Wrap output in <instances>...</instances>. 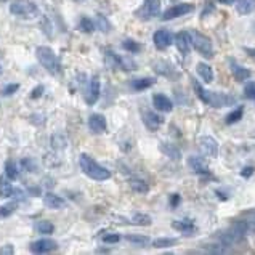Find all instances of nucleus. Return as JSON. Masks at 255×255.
Here are the masks:
<instances>
[{
    "instance_id": "44",
    "label": "nucleus",
    "mask_w": 255,
    "mask_h": 255,
    "mask_svg": "<svg viewBox=\"0 0 255 255\" xmlns=\"http://www.w3.org/2000/svg\"><path fill=\"white\" fill-rule=\"evenodd\" d=\"M180 201H181L180 194H172V196H170V206H172V207H177L178 204H180Z\"/></svg>"
},
{
    "instance_id": "39",
    "label": "nucleus",
    "mask_w": 255,
    "mask_h": 255,
    "mask_svg": "<svg viewBox=\"0 0 255 255\" xmlns=\"http://www.w3.org/2000/svg\"><path fill=\"white\" fill-rule=\"evenodd\" d=\"M244 95H246V98L255 100V82H249L244 87Z\"/></svg>"
},
{
    "instance_id": "29",
    "label": "nucleus",
    "mask_w": 255,
    "mask_h": 255,
    "mask_svg": "<svg viewBox=\"0 0 255 255\" xmlns=\"http://www.w3.org/2000/svg\"><path fill=\"white\" fill-rule=\"evenodd\" d=\"M175 244H177L175 238H157L152 241V247H156V249H167V247H172Z\"/></svg>"
},
{
    "instance_id": "6",
    "label": "nucleus",
    "mask_w": 255,
    "mask_h": 255,
    "mask_svg": "<svg viewBox=\"0 0 255 255\" xmlns=\"http://www.w3.org/2000/svg\"><path fill=\"white\" fill-rule=\"evenodd\" d=\"M141 121L149 132H157L159 127L164 124V118H161L154 111H151V109H141Z\"/></svg>"
},
{
    "instance_id": "42",
    "label": "nucleus",
    "mask_w": 255,
    "mask_h": 255,
    "mask_svg": "<svg viewBox=\"0 0 255 255\" xmlns=\"http://www.w3.org/2000/svg\"><path fill=\"white\" fill-rule=\"evenodd\" d=\"M18 89H19L18 84H10V85H6L5 89L2 90V95H3V97H6V95H13Z\"/></svg>"
},
{
    "instance_id": "38",
    "label": "nucleus",
    "mask_w": 255,
    "mask_h": 255,
    "mask_svg": "<svg viewBox=\"0 0 255 255\" xmlns=\"http://www.w3.org/2000/svg\"><path fill=\"white\" fill-rule=\"evenodd\" d=\"M52 141H53L55 149H63L64 146H66V138H64L63 135H55L52 138Z\"/></svg>"
},
{
    "instance_id": "2",
    "label": "nucleus",
    "mask_w": 255,
    "mask_h": 255,
    "mask_svg": "<svg viewBox=\"0 0 255 255\" xmlns=\"http://www.w3.org/2000/svg\"><path fill=\"white\" fill-rule=\"evenodd\" d=\"M79 164H81V169L87 177L95 181H105L108 178H111V172H109L106 167L98 164L92 156L85 154V152L79 157Z\"/></svg>"
},
{
    "instance_id": "24",
    "label": "nucleus",
    "mask_w": 255,
    "mask_h": 255,
    "mask_svg": "<svg viewBox=\"0 0 255 255\" xmlns=\"http://www.w3.org/2000/svg\"><path fill=\"white\" fill-rule=\"evenodd\" d=\"M154 69H156L157 74L165 76V77H170V79L177 76V72H175L173 66H172V64L167 63V61H157V63H156V66H154Z\"/></svg>"
},
{
    "instance_id": "17",
    "label": "nucleus",
    "mask_w": 255,
    "mask_h": 255,
    "mask_svg": "<svg viewBox=\"0 0 255 255\" xmlns=\"http://www.w3.org/2000/svg\"><path fill=\"white\" fill-rule=\"evenodd\" d=\"M230 69H231L233 77H235L238 82H246V81H249V79H251V71L247 68H244V66H241V64H238L236 61L230 63Z\"/></svg>"
},
{
    "instance_id": "43",
    "label": "nucleus",
    "mask_w": 255,
    "mask_h": 255,
    "mask_svg": "<svg viewBox=\"0 0 255 255\" xmlns=\"http://www.w3.org/2000/svg\"><path fill=\"white\" fill-rule=\"evenodd\" d=\"M13 252H14V249L11 244H5L0 247V255H11Z\"/></svg>"
},
{
    "instance_id": "25",
    "label": "nucleus",
    "mask_w": 255,
    "mask_h": 255,
    "mask_svg": "<svg viewBox=\"0 0 255 255\" xmlns=\"http://www.w3.org/2000/svg\"><path fill=\"white\" fill-rule=\"evenodd\" d=\"M128 185H130V188H132L133 191L138 193V194H146V193L149 191L148 181H144V180H141V178H132V180L128 181Z\"/></svg>"
},
{
    "instance_id": "1",
    "label": "nucleus",
    "mask_w": 255,
    "mask_h": 255,
    "mask_svg": "<svg viewBox=\"0 0 255 255\" xmlns=\"http://www.w3.org/2000/svg\"><path fill=\"white\" fill-rule=\"evenodd\" d=\"M193 87L196 90V95H198V98L202 101V103H206L212 108H223V106H230V105L236 103V98H233L230 95H225V93L206 90L199 82H196V81H193Z\"/></svg>"
},
{
    "instance_id": "13",
    "label": "nucleus",
    "mask_w": 255,
    "mask_h": 255,
    "mask_svg": "<svg viewBox=\"0 0 255 255\" xmlns=\"http://www.w3.org/2000/svg\"><path fill=\"white\" fill-rule=\"evenodd\" d=\"M175 45H177L178 52L181 55H188L191 52V37H189V32L180 31L177 35H175Z\"/></svg>"
},
{
    "instance_id": "18",
    "label": "nucleus",
    "mask_w": 255,
    "mask_h": 255,
    "mask_svg": "<svg viewBox=\"0 0 255 255\" xmlns=\"http://www.w3.org/2000/svg\"><path fill=\"white\" fill-rule=\"evenodd\" d=\"M189 167L193 169V172H196L198 175H209V165L206 162V159L201 156H193L188 159Z\"/></svg>"
},
{
    "instance_id": "10",
    "label": "nucleus",
    "mask_w": 255,
    "mask_h": 255,
    "mask_svg": "<svg viewBox=\"0 0 255 255\" xmlns=\"http://www.w3.org/2000/svg\"><path fill=\"white\" fill-rule=\"evenodd\" d=\"M143 8L138 11V16L144 14V19L154 18L161 13V0H143Z\"/></svg>"
},
{
    "instance_id": "14",
    "label": "nucleus",
    "mask_w": 255,
    "mask_h": 255,
    "mask_svg": "<svg viewBox=\"0 0 255 255\" xmlns=\"http://www.w3.org/2000/svg\"><path fill=\"white\" fill-rule=\"evenodd\" d=\"M100 98V77L98 76H95L92 77V81H90V85H89V92L85 93V101H87V105H95L98 101Z\"/></svg>"
},
{
    "instance_id": "8",
    "label": "nucleus",
    "mask_w": 255,
    "mask_h": 255,
    "mask_svg": "<svg viewBox=\"0 0 255 255\" xmlns=\"http://www.w3.org/2000/svg\"><path fill=\"white\" fill-rule=\"evenodd\" d=\"M106 63L109 64V68L113 66V68H119V69H126V71L135 69V63L133 61H130L128 58L116 55L114 52H108L106 53Z\"/></svg>"
},
{
    "instance_id": "49",
    "label": "nucleus",
    "mask_w": 255,
    "mask_h": 255,
    "mask_svg": "<svg viewBox=\"0 0 255 255\" xmlns=\"http://www.w3.org/2000/svg\"><path fill=\"white\" fill-rule=\"evenodd\" d=\"M0 74H2V66H0Z\"/></svg>"
},
{
    "instance_id": "20",
    "label": "nucleus",
    "mask_w": 255,
    "mask_h": 255,
    "mask_svg": "<svg viewBox=\"0 0 255 255\" xmlns=\"http://www.w3.org/2000/svg\"><path fill=\"white\" fill-rule=\"evenodd\" d=\"M43 204L50 209H63L64 206H66L64 199H61L60 196H56L53 193H47L45 196H43Z\"/></svg>"
},
{
    "instance_id": "23",
    "label": "nucleus",
    "mask_w": 255,
    "mask_h": 255,
    "mask_svg": "<svg viewBox=\"0 0 255 255\" xmlns=\"http://www.w3.org/2000/svg\"><path fill=\"white\" fill-rule=\"evenodd\" d=\"M156 84V79L152 77H141V79H135V81L130 82V87L136 92H141V90H146L149 87H152Z\"/></svg>"
},
{
    "instance_id": "4",
    "label": "nucleus",
    "mask_w": 255,
    "mask_h": 255,
    "mask_svg": "<svg viewBox=\"0 0 255 255\" xmlns=\"http://www.w3.org/2000/svg\"><path fill=\"white\" fill-rule=\"evenodd\" d=\"M189 37H191V47L199 55L206 56V58H212L214 56L212 40H210L206 34H202L199 31H191V32H189Z\"/></svg>"
},
{
    "instance_id": "36",
    "label": "nucleus",
    "mask_w": 255,
    "mask_h": 255,
    "mask_svg": "<svg viewBox=\"0 0 255 255\" xmlns=\"http://www.w3.org/2000/svg\"><path fill=\"white\" fill-rule=\"evenodd\" d=\"M16 202H10V204H5V206H0V218H6L10 217L14 210H16Z\"/></svg>"
},
{
    "instance_id": "30",
    "label": "nucleus",
    "mask_w": 255,
    "mask_h": 255,
    "mask_svg": "<svg viewBox=\"0 0 255 255\" xmlns=\"http://www.w3.org/2000/svg\"><path fill=\"white\" fill-rule=\"evenodd\" d=\"M243 116H244V108H243V106H239L238 109H235V111L230 113V114L227 116V119H225V122H227L228 126H231V124H236V122L241 121Z\"/></svg>"
},
{
    "instance_id": "3",
    "label": "nucleus",
    "mask_w": 255,
    "mask_h": 255,
    "mask_svg": "<svg viewBox=\"0 0 255 255\" xmlns=\"http://www.w3.org/2000/svg\"><path fill=\"white\" fill-rule=\"evenodd\" d=\"M35 56H37L39 63L42 64L43 69H47L52 76H58L61 72V64L58 60L56 53L50 47L40 45L35 48Z\"/></svg>"
},
{
    "instance_id": "11",
    "label": "nucleus",
    "mask_w": 255,
    "mask_h": 255,
    "mask_svg": "<svg viewBox=\"0 0 255 255\" xmlns=\"http://www.w3.org/2000/svg\"><path fill=\"white\" fill-rule=\"evenodd\" d=\"M58 249V243L53 239H39L31 244V252L34 254H50Z\"/></svg>"
},
{
    "instance_id": "40",
    "label": "nucleus",
    "mask_w": 255,
    "mask_h": 255,
    "mask_svg": "<svg viewBox=\"0 0 255 255\" xmlns=\"http://www.w3.org/2000/svg\"><path fill=\"white\" fill-rule=\"evenodd\" d=\"M21 167H24L27 172H34L37 169V164H35L32 159H23V161H21Z\"/></svg>"
},
{
    "instance_id": "35",
    "label": "nucleus",
    "mask_w": 255,
    "mask_h": 255,
    "mask_svg": "<svg viewBox=\"0 0 255 255\" xmlns=\"http://www.w3.org/2000/svg\"><path fill=\"white\" fill-rule=\"evenodd\" d=\"M79 27H81V31L82 32H87V34H90L95 31V26L93 24V21L90 18H81V21H79Z\"/></svg>"
},
{
    "instance_id": "7",
    "label": "nucleus",
    "mask_w": 255,
    "mask_h": 255,
    "mask_svg": "<svg viewBox=\"0 0 255 255\" xmlns=\"http://www.w3.org/2000/svg\"><path fill=\"white\" fill-rule=\"evenodd\" d=\"M194 10V5L193 3H177L170 6V8H167L162 14V19L164 21H170V19H175V18H180V16H185V14L191 13Z\"/></svg>"
},
{
    "instance_id": "19",
    "label": "nucleus",
    "mask_w": 255,
    "mask_h": 255,
    "mask_svg": "<svg viewBox=\"0 0 255 255\" xmlns=\"http://www.w3.org/2000/svg\"><path fill=\"white\" fill-rule=\"evenodd\" d=\"M159 149H161V152L164 156H167L169 159H173V161H180V159H181V151L175 146L173 143L164 141V143L159 144Z\"/></svg>"
},
{
    "instance_id": "28",
    "label": "nucleus",
    "mask_w": 255,
    "mask_h": 255,
    "mask_svg": "<svg viewBox=\"0 0 255 255\" xmlns=\"http://www.w3.org/2000/svg\"><path fill=\"white\" fill-rule=\"evenodd\" d=\"M35 230H37V233H40V235H52L55 231V227H53V223L48 220H39L35 223Z\"/></svg>"
},
{
    "instance_id": "9",
    "label": "nucleus",
    "mask_w": 255,
    "mask_h": 255,
    "mask_svg": "<svg viewBox=\"0 0 255 255\" xmlns=\"http://www.w3.org/2000/svg\"><path fill=\"white\" fill-rule=\"evenodd\" d=\"M199 148L202 151V154H206L209 157H217V154H218V143L215 138L209 136V135L199 138Z\"/></svg>"
},
{
    "instance_id": "47",
    "label": "nucleus",
    "mask_w": 255,
    "mask_h": 255,
    "mask_svg": "<svg viewBox=\"0 0 255 255\" xmlns=\"http://www.w3.org/2000/svg\"><path fill=\"white\" fill-rule=\"evenodd\" d=\"M246 53L249 55L252 60H255V48H252V47H246Z\"/></svg>"
},
{
    "instance_id": "5",
    "label": "nucleus",
    "mask_w": 255,
    "mask_h": 255,
    "mask_svg": "<svg viewBox=\"0 0 255 255\" xmlns=\"http://www.w3.org/2000/svg\"><path fill=\"white\" fill-rule=\"evenodd\" d=\"M10 11L14 16L24 18V19H34L35 16H39V8L34 2L29 0H14L10 5Z\"/></svg>"
},
{
    "instance_id": "15",
    "label": "nucleus",
    "mask_w": 255,
    "mask_h": 255,
    "mask_svg": "<svg viewBox=\"0 0 255 255\" xmlns=\"http://www.w3.org/2000/svg\"><path fill=\"white\" fill-rule=\"evenodd\" d=\"M89 127L93 133H105L106 132V118L103 114H92L89 118Z\"/></svg>"
},
{
    "instance_id": "45",
    "label": "nucleus",
    "mask_w": 255,
    "mask_h": 255,
    "mask_svg": "<svg viewBox=\"0 0 255 255\" xmlns=\"http://www.w3.org/2000/svg\"><path fill=\"white\" fill-rule=\"evenodd\" d=\"M42 92H43V85L35 87V89L32 90V93H31V98H39L40 95H42Z\"/></svg>"
},
{
    "instance_id": "12",
    "label": "nucleus",
    "mask_w": 255,
    "mask_h": 255,
    "mask_svg": "<svg viewBox=\"0 0 255 255\" xmlns=\"http://www.w3.org/2000/svg\"><path fill=\"white\" fill-rule=\"evenodd\" d=\"M152 42H154V45L157 50H165L167 47L172 45V35L169 31H165V29H159V31L154 32V35H152Z\"/></svg>"
},
{
    "instance_id": "37",
    "label": "nucleus",
    "mask_w": 255,
    "mask_h": 255,
    "mask_svg": "<svg viewBox=\"0 0 255 255\" xmlns=\"http://www.w3.org/2000/svg\"><path fill=\"white\" fill-rule=\"evenodd\" d=\"M122 47H124V50H127V52H130V53H136V52H140L141 50V45L140 43H136L135 40H124L122 42Z\"/></svg>"
},
{
    "instance_id": "21",
    "label": "nucleus",
    "mask_w": 255,
    "mask_h": 255,
    "mask_svg": "<svg viewBox=\"0 0 255 255\" xmlns=\"http://www.w3.org/2000/svg\"><path fill=\"white\" fill-rule=\"evenodd\" d=\"M196 71H198L199 77L206 84L214 82V71H212V68H210L207 63H198V66H196Z\"/></svg>"
},
{
    "instance_id": "46",
    "label": "nucleus",
    "mask_w": 255,
    "mask_h": 255,
    "mask_svg": "<svg viewBox=\"0 0 255 255\" xmlns=\"http://www.w3.org/2000/svg\"><path fill=\"white\" fill-rule=\"evenodd\" d=\"M252 173H254V167H246V169L241 172V175H243V177H246V178H247V177H251Z\"/></svg>"
},
{
    "instance_id": "41",
    "label": "nucleus",
    "mask_w": 255,
    "mask_h": 255,
    "mask_svg": "<svg viewBox=\"0 0 255 255\" xmlns=\"http://www.w3.org/2000/svg\"><path fill=\"white\" fill-rule=\"evenodd\" d=\"M101 239H103L105 244H116L121 241V236L119 235H105Z\"/></svg>"
},
{
    "instance_id": "22",
    "label": "nucleus",
    "mask_w": 255,
    "mask_h": 255,
    "mask_svg": "<svg viewBox=\"0 0 255 255\" xmlns=\"http://www.w3.org/2000/svg\"><path fill=\"white\" fill-rule=\"evenodd\" d=\"M13 186H11V181L6 175H0V198H11L13 196Z\"/></svg>"
},
{
    "instance_id": "32",
    "label": "nucleus",
    "mask_w": 255,
    "mask_h": 255,
    "mask_svg": "<svg viewBox=\"0 0 255 255\" xmlns=\"http://www.w3.org/2000/svg\"><path fill=\"white\" fill-rule=\"evenodd\" d=\"M97 27L100 29L101 32H109V31H111V23H109L105 14H101V13L97 14Z\"/></svg>"
},
{
    "instance_id": "16",
    "label": "nucleus",
    "mask_w": 255,
    "mask_h": 255,
    "mask_svg": "<svg viewBox=\"0 0 255 255\" xmlns=\"http://www.w3.org/2000/svg\"><path fill=\"white\" fill-rule=\"evenodd\" d=\"M152 105L157 109V111L161 113H170L173 109V103L170 98H167L165 95L162 93H156L154 97H152Z\"/></svg>"
},
{
    "instance_id": "27",
    "label": "nucleus",
    "mask_w": 255,
    "mask_h": 255,
    "mask_svg": "<svg viewBox=\"0 0 255 255\" xmlns=\"http://www.w3.org/2000/svg\"><path fill=\"white\" fill-rule=\"evenodd\" d=\"M172 228L173 230H178L185 235H191V233L196 230L194 228V223L191 220H180V222H173L172 223Z\"/></svg>"
},
{
    "instance_id": "31",
    "label": "nucleus",
    "mask_w": 255,
    "mask_h": 255,
    "mask_svg": "<svg viewBox=\"0 0 255 255\" xmlns=\"http://www.w3.org/2000/svg\"><path fill=\"white\" fill-rule=\"evenodd\" d=\"M5 175L8 177L10 180H16L18 178V175H19V169H18V165L14 164L13 161H8L5 164Z\"/></svg>"
},
{
    "instance_id": "34",
    "label": "nucleus",
    "mask_w": 255,
    "mask_h": 255,
    "mask_svg": "<svg viewBox=\"0 0 255 255\" xmlns=\"http://www.w3.org/2000/svg\"><path fill=\"white\" fill-rule=\"evenodd\" d=\"M126 239L128 243H132L135 246H140V247H144V246H148L149 244V238L146 236H138V235H128L126 236Z\"/></svg>"
},
{
    "instance_id": "33",
    "label": "nucleus",
    "mask_w": 255,
    "mask_h": 255,
    "mask_svg": "<svg viewBox=\"0 0 255 255\" xmlns=\"http://www.w3.org/2000/svg\"><path fill=\"white\" fill-rule=\"evenodd\" d=\"M132 223L138 225V227H148V225H151V217L146 214H135L132 217Z\"/></svg>"
},
{
    "instance_id": "26",
    "label": "nucleus",
    "mask_w": 255,
    "mask_h": 255,
    "mask_svg": "<svg viewBox=\"0 0 255 255\" xmlns=\"http://www.w3.org/2000/svg\"><path fill=\"white\" fill-rule=\"evenodd\" d=\"M236 10L239 14H249L255 10V0H238Z\"/></svg>"
},
{
    "instance_id": "48",
    "label": "nucleus",
    "mask_w": 255,
    "mask_h": 255,
    "mask_svg": "<svg viewBox=\"0 0 255 255\" xmlns=\"http://www.w3.org/2000/svg\"><path fill=\"white\" fill-rule=\"evenodd\" d=\"M220 3H225V5H231V3H235L236 0H218Z\"/></svg>"
}]
</instances>
